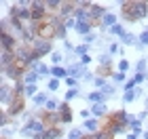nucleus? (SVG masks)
<instances>
[{
	"label": "nucleus",
	"mask_w": 148,
	"mask_h": 139,
	"mask_svg": "<svg viewBox=\"0 0 148 139\" xmlns=\"http://www.w3.org/2000/svg\"><path fill=\"white\" fill-rule=\"evenodd\" d=\"M121 6H123L121 15H123L125 21H138V19H144L148 15L146 0H129V2H121Z\"/></svg>",
	"instance_id": "nucleus-1"
},
{
	"label": "nucleus",
	"mask_w": 148,
	"mask_h": 139,
	"mask_svg": "<svg viewBox=\"0 0 148 139\" xmlns=\"http://www.w3.org/2000/svg\"><path fill=\"white\" fill-rule=\"evenodd\" d=\"M47 129H49V127L45 124L42 116L38 114V116H34V118H32V120H30V122H28V124H25V127L21 129V135H25V137H34V135L45 133Z\"/></svg>",
	"instance_id": "nucleus-2"
},
{
	"label": "nucleus",
	"mask_w": 148,
	"mask_h": 139,
	"mask_svg": "<svg viewBox=\"0 0 148 139\" xmlns=\"http://www.w3.org/2000/svg\"><path fill=\"white\" fill-rule=\"evenodd\" d=\"M57 28L59 25H53L49 19H47V21H42L38 25V38H42V40H53V38H57Z\"/></svg>",
	"instance_id": "nucleus-3"
},
{
	"label": "nucleus",
	"mask_w": 148,
	"mask_h": 139,
	"mask_svg": "<svg viewBox=\"0 0 148 139\" xmlns=\"http://www.w3.org/2000/svg\"><path fill=\"white\" fill-rule=\"evenodd\" d=\"M32 51H34V55L40 59V57L49 55V53L53 51V42L51 40H42V38H36V40L32 42Z\"/></svg>",
	"instance_id": "nucleus-4"
},
{
	"label": "nucleus",
	"mask_w": 148,
	"mask_h": 139,
	"mask_svg": "<svg viewBox=\"0 0 148 139\" xmlns=\"http://www.w3.org/2000/svg\"><path fill=\"white\" fill-rule=\"evenodd\" d=\"M13 99H15V91H13V87H9L6 82L0 84V101H2L4 108H9V105L13 103Z\"/></svg>",
	"instance_id": "nucleus-5"
},
{
	"label": "nucleus",
	"mask_w": 148,
	"mask_h": 139,
	"mask_svg": "<svg viewBox=\"0 0 148 139\" xmlns=\"http://www.w3.org/2000/svg\"><path fill=\"white\" fill-rule=\"evenodd\" d=\"M42 120H45V124L49 129H53V127H59V124H62V116H59V112H42Z\"/></svg>",
	"instance_id": "nucleus-6"
},
{
	"label": "nucleus",
	"mask_w": 148,
	"mask_h": 139,
	"mask_svg": "<svg viewBox=\"0 0 148 139\" xmlns=\"http://www.w3.org/2000/svg\"><path fill=\"white\" fill-rule=\"evenodd\" d=\"M23 110H25V103H23V97H15L13 99V103L6 108V112H9V116L11 118H15L19 114H23Z\"/></svg>",
	"instance_id": "nucleus-7"
},
{
	"label": "nucleus",
	"mask_w": 148,
	"mask_h": 139,
	"mask_svg": "<svg viewBox=\"0 0 148 139\" xmlns=\"http://www.w3.org/2000/svg\"><path fill=\"white\" fill-rule=\"evenodd\" d=\"M76 9H78V4H76V2H72V0H68V2H62L59 17H62V19H70V17L76 15Z\"/></svg>",
	"instance_id": "nucleus-8"
},
{
	"label": "nucleus",
	"mask_w": 148,
	"mask_h": 139,
	"mask_svg": "<svg viewBox=\"0 0 148 139\" xmlns=\"http://www.w3.org/2000/svg\"><path fill=\"white\" fill-rule=\"evenodd\" d=\"M102 129H106V131H110V133H112V135H121V133H125V131H127L125 127H121V124H119V122H114V120H112V118H110V116H108V118H106V122L102 124Z\"/></svg>",
	"instance_id": "nucleus-9"
},
{
	"label": "nucleus",
	"mask_w": 148,
	"mask_h": 139,
	"mask_svg": "<svg viewBox=\"0 0 148 139\" xmlns=\"http://www.w3.org/2000/svg\"><path fill=\"white\" fill-rule=\"evenodd\" d=\"M110 118H112L114 122H119L121 127H125V129L129 127V114H127L125 110H116V112H112Z\"/></svg>",
	"instance_id": "nucleus-10"
},
{
	"label": "nucleus",
	"mask_w": 148,
	"mask_h": 139,
	"mask_svg": "<svg viewBox=\"0 0 148 139\" xmlns=\"http://www.w3.org/2000/svg\"><path fill=\"white\" fill-rule=\"evenodd\" d=\"M85 131H87V135H95L97 131H102V124H99L97 118H89V120H85Z\"/></svg>",
	"instance_id": "nucleus-11"
},
{
	"label": "nucleus",
	"mask_w": 148,
	"mask_h": 139,
	"mask_svg": "<svg viewBox=\"0 0 148 139\" xmlns=\"http://www.w3.org/2000/svg\"><path fill=\"white\" fill-rule=\"evenodd\" d=\"M59 116H62V122H70L72 120V108H70V103H59Z\"/></svg>",
	"instance_id": "nucleus-12"
},
{
	"label": "nucleus",
	"mask_w": 148,
	"mask_h": 139,
	"mask_svg": "<svg viewBox=\"0 0 148 139\" xmlns=\"http://www.w3.org/2000/svg\"><path fill=\"white\" fill-rule=\"evenodd\" d=\"M38 78H40L38 72H32V70H30V72H25V76H23V80H21V82L25 84V87H28V84H36V82H38Z\"/></svg>",
	"instance_id": "nucleus-13"
},
{
	"label": "nucleus",
	"mask_w": 148,
	"mask_h": 139,
	"mask_svg": "<svg viewBox=\"0 0 148 139\" xmlns=\"http://www.w3.org/2000/svg\"><path fill=\"white\" fill-rule=\"evenodd\" d=\"M0 61H2V70H4V68H9L11 63H15V53H11V51H2V59H0Z\"/></svg>",
	"instance_id": "nucleus-14"
},
{
	"label": "nucleus",
	"mask_w": 148,
	"mask_h": 139,
	"mask_svg": "<svg viewBox=\"0 0 148 139\" xmlns=\"http://www.w3.org/2000/svg\"><path fill=\"white\" fill-rule=\"evenodd\" d=\"M51 76L57 78V80H59V78H68V70L62 68V65H53V68H51Z\"/></svg>",
	"instance_id": "nucleus-15"
},
{
	"label": "nucleus",
	"mask_w": 148,
	"mask_h": 139,
	"mask_svg": "<svg viewBox=\"0 0 148 139\" xmlns=\"http://www.w3.org/2000/svg\"><path fill=\"white\" fill-rule=\"evenodd\" d=\"M99 25H102V28H108V30H110L112 25H116V15H112V13H106Z\"/></svg>",
	"instance_id": "nucleus-16"
},
{
	"label": "nucleus",
	"mask_w": 148,
	"mask_h": 139,
	"mask_svg": "<svg viewBox=\"0 0 148 139\" xmlns=\"http://www.w3.org/2000/svg\"><path fill=\"white\" fill-rule=\"evenodd\" d=\"M83 65L76 63V65H72V68H68V78H83Z\"/></svg>",
	"instance_id": "nucleus-17"
},
{
	"label": "nucleus",
	"mask_w": 148,
	"mask_h": 139,
	"mask_svg": "<svg viewBox=\"0 0 148 139\" xmlns=\"http://www.w3.org/2000/svg\"><path fill=\"white\" fill-rule=\"evenodd\" d=\"M87 99L95 105V103H104V101H106V95H104L102 91H95V93H89V97H87Z\"/></svg>",
	"instance_id": "nucleus-18"
},
{
	"label": "nucleus",
	"mask_w": 148,
	"mask_h": 139,
	"mask_svg": "<svg viewBox=\"0 0 148 139\" xmlns=\"http://www.w3.org/2000/svg\"><path fill=\"white\" fill-rule=\"evenodd\" d=\"M106 110H108V108H106V103H95L91 108V114L95 118H102V116H106Z\"/></svg>",
	"instance_id": "nucleus-19"
},
{
	"label": "nucleus",
	"mask_w": 148,
	"mask_h": 139,
	"mask_svg": "<svg viewBox=\"0 0 148 139\" xmlns=\"http://www.w3.org/2000/svg\"><path fill=\"white\" fill-rule=\"evenodd\" d=\"M45 6H47V13H51L53 11H59L62 9V0H45Z\"/></svg>",
	"instance_id": "nucleus-20"
},
{
	"label": "nucleus",
	"mask_w": 148,
	"mask_h": 139,
	"mask_svg": "<svg viewBox=\"0 0 148 139\" xmlns=\"http://www.w3.org/2000/svg\"><path fill=\"white\" fill-rule=\"evenodd\" d=\"M127 129H131L133 133H140V131H142V120H140V118H133L129 114V127H127Z\"/></svg>",
	"instance_id": "nucleus-21"
},
{
	"label": "nucleus",
	"mask_w": 148,
	"mask_h": 139,
	"mask_svg": "<svg viewBox=\"0 0 148 139\" xmlns=\"http://www.w3.org/2000/svg\"><path fill=\"white\" fill-rule=\"evenodd\" d=\"M138 93H140V89H133V91H125V95H123V101H125V103H131L133 99L138 97Z\"/></svg>",
	"instance_id": "nucleus-22"
},
{
	"label": "nucleus",
	"mask_w": 148,
	"mask_h": 139,
	"mask_svg": "<svg viewBox=\"0 0 148 139\" xmlns=\"http://www.w3.org/2000/svg\"><path fill=\"white\" fill-rule=\"evenodd\" d=\"M91 30H93V25H85V23H78L76 25V32H78L80 36H89Z\"/></svg>",
	"instance_id": "nucleus-23"
},
{
	"label": "nucleus",
	"mask_w": 148,
	"mask_h": 139,
	"mask_svg": "<svg viewBox=\"0 0 148 139\" xmlns=\"http://www.w3.org/2000/svg\"><path fill=\"white\" fill-rule=\"evenodd\" d=\"M47 137H49V139H59V137H62V129H59V127L47 129Z\"/></svg>",
	"instance_id": "nucleus-24"
},
{
	"label": "nucleus",
	"mask_w": 148,
	"mask_h": 139,
	"mask_svg": "<svg viewBox=\"0 0 148 139\" xmlns=\"http://www.w3.org/2000/svg\"><path fill=\"white\" fill-rule=\"evenodd\" d=\"M110 34H114V36H121V38H123L125 34H127V32H125V28H123V25H112V28H110Z\"/></svg>",
	"instance_id": "nucleus-25"
},
{
	"label": "nucleus",
	"mask_w": 148,
	"mask_h": 139,
	"mask_svg": "<svg viewBox=\"0 0 148 139\" xmlns=\"http://www.w3.org/2000/svg\"><path fill=\"white\" fill-rule=\"evenodd\" d=\"M38 95V91H36V84H28V87H25V93H23V97H32L34 99Z\"/></svg>",
	"instance_id": "nucleus-26"
},
{
	"label": "nucleus",
	"mask_w": 148,
	"mask_h": 139,
	"mask_svg": "<svg viewBox=\"0 0 148 139\" xmlns=\"http://www.w3.org/2000/svg\"><path fill=\"white\" fill-rule=\"evenodd\" d=\"M121 40H123L125 44H129V46H131V44H136V42H140V38H136L133 34H129V32H127V34H125L123 38H121Z\"/></svg>",
	"instance_id": "nucleus-27"
},
{
	"label": "nucleus",
	"mask_w": 148,
	"mask_h": 139,
	"mask_svg": "<svg viewBox=\"0 0 148 139\" xmlns=\"http://www.w3.org/2000/svg\"><path fill=\"white\" fill-rule=\"evenodd\" d=\"M47 101H49L47 93H38V95L34 97V103H36V105H47Z\"/></svg>",
	"instance_id": "nucleus-28"
},
{
	"label": "nucleus",
	"mask_w": 148,
	"mask_h": 139,
	"mask_svg": "<svg viewBox=\"0 0 148 139\" xmlns=\"http://www.w3.org/2000/svg\"><path fill=\"white\" fill-rule=\"evenodd\" d=\"M95 139H114V135L110 133V131L102 129V131H97V133H95Z\"/></svg>",
	"instance_id": "nucleus-29"
},
{
	"label": "nucleus",
	"mask_w": 148,
	"mask_h": 139,
	"mask_svg": "<svg viewBox=\"0 0 148 139\" xmlns=\"http://www.w3.org/2000/svg\"><path fill=\"white\" fill-rule=\"evenodd\" d=\"M45 110H47V112H57V110H59V103L53 101V99H49V101H47V105H45Z\"/></svg>",
	"instance_id": "nucleus-30"
},
{
	"label": "nucleus",
	"mask_w": 148,
	"mask_h": 139,
	"mask_svg": "<svg viewBox=\"0 0 148 139\" xmlns=\"http://www.w3.org/2000/svg\"><path fill=\"white\" fill-rule=\"evenodd\" d=\"M110 72H112V65H99V68H97V74L99 76H108Z\"/></svg>",
	"instance_id": "nucleus-31"
},
{
	"label": "nucleus",
	"mask_w": 148,
	"mask_h": 139,
	"mask_svg": "<svg viewBox=\"0 0 148 139\" xmlns=\"http://www.w3.org/2000/svg\"><path fill=\"white\" fill-rule=\"evenodd\" d=\"M47 89H49V91H57L59 89V80H57V78H51V80L47 82Z\"/></svg>",
	"instance_id": "nucleus-32"
},
{
	"label": "nucleus",
	"mask_w": 148,
	"mask_h": 139,
	"mask_svg": "<svg viewBox=\"0 0 148 139\" xmlns=\"http://www.w3.org/2000/svg\"><path fill=\"white\" fill-rule=\"evenodd\" d=\"M83 135H85V133H83L80 129H72V131H70V137H68V139H83Z\"/></svg>",
	"instance_id": "nucleus-33"
},
{
	"label": "nucleus",
	"mask_w": 148,
	"mask_h": 139,
	"mask_svg": "<svg viewBox=\"0 0 148 139\" xmlns=\"http://www.w3.org/2000/svg\"><path fill=\"white\" fill-rule=\"evenodd\" d=\"M9 118H11V116H9V112L4 110L2 114H0V127H6V124H9Z\"/></svg>",
	"instance_id": "nucleus-34"
},
{
	"label": "nucleus",
	"mask_w": 148,
	"mask_h": 139,
	"mask_svg": "<svg viewBox=\"0 0 148 139\" xmlns=\"http://www.w3.org/2000/svg\"><path fill=\"white\" fill-rule=\"evenodd\" d=\"M87 49H89V44H80V46H76V49H74V53H76V55H87Z\"/></svg>",
	"instance_id": "nucleus-35"
},
{
	"label": "nucleus",
	"mask_w": 148,
	"mask_h": 139,
	"mask_svg": "<svg viewBox=\"0 0 148 139\" xmlns=\"http://www.w3.org/2000/svg\"><path fill=\"white\" fill-rule=\"evenodd\" d=\"M74 97H78V91L76 89H68V93H66V103H68L70 99H74Z\"/></svg>",
	"instance_id": "nucleus-36"
},
{
	"label": "nucleus",
	"mask_w": 148,
	"mask_h": 139,
	"mask_svg": "<svg viewBox=\"0 0 148 139\" xmlns=\"http://www.w3.org/2000/svg\"><path fill=\"white\" fill-rule=\"evenodd\" d=\"M99 65H112L110 55H99Z\"/></svg>",
	"instance_id": "nucleus-37"
},
{
	"label": "nucleus",
	"mask_w": 148,
	"mask_h": 139,
	"mask_svg": "<svg viewBox=\"0 0 148 139\" xmlns=\"http://www.w3.org/2000/svg\"><path fill=\"white\" fill-rule=\"evenodd\" d=\"M129 70V61H127V59H121L119 61V72H127Z\"/></svg>",
	"instance_id": "nucleus-38"
},
{
	"label": "nucleus",
	"mask_w": 148,
	"mask_h": 139,
	"mask_svg": "<svg viewBox=\"0 0 148 139\" xmlns=\"http://www.w3.org/2000/svg\"><path fill=\"white\" fill-rule=\"evenodd\" d=\"M66 34H68V28L62 23V25L57 28V38H66Z\"/></svg>",
	"instance_id": "nucleus-39"
},
{
	"label": "nucleus",
	"mask_w": 148,
	"mask_h": 139,
	"mask_svg": "<svg viewBox=\"0 0 148 139\" xmlns=\"http://www.w3.org/2000/svg\"><path fill=\"white\" fill-rule=\"evenodd\" d=\"M112 78H114L116 82H125V72H114Z\"/></svg>",
	"instance_id": "nucleus-40"
},
{
	"label": "nucleus",
	"mask_w": 148,
	"mask_h": 139,
	"mask_svg": "<svg viewBox=\"0 0 148 139\" xmlns=\"http://www.w3.org/2000/svg\"><path fill=\"white\" fill-rule=\"evenodd\" d=\"M146 76H148V74H136V76H133V82H136V87H138L140 82L146 80Z\"/></svg>",
	"instance_id": "nucleus-41"
},
{
	"label": "nucleus",
	"mask_w": 148,
	"mask_h": 139,
	"mask_svg": "<svg viewBox=\"0 0 148 139\" xmlns=\"http://www.w3.org/2000/svg\"><path fill=\"white\" fill-rule=\"evenodd\" d=\"M144 70H146V59H140L138 61V74H144Z\"/></svg>",
	"instance_id": "nucleus-42"
},
{
	"label": "nucleus",
	"mask_w": 148,
	"mask_h": 139,
	"mask_svg": "<svg viewBox=\"0 0 148 139\" xmlns=\"http://www.w3.org/2000/svg\"><path fill=\"white\" fill-rule=\"evenodd\" d=\"M93 82H95V87H97L99 91H102V89L106 87V80H104V78H102V76H99V78H95V80H93Z\"/></svg>",
	"instance_id": "nucleus-43"
},
{
	"label": "nucleus",
	"mask_w": 148,
	"mask_h": 139,
	"mask_svg": "<svg viewBox=\"0 0 148 139\" xmlns=\"http://www.w3.org/2000/svg\"><path fill=\"white\" fill-rule=\"evenodd\" d=\"M102 93H104V95H106V99H108V97H110V95H112V93H114V89H112V87H110V84H106V87H104V89H102Z\"/></svg>",
	"instance_id": "nucleus-44"
},
{
	"label": "nucleus",
	"mask_w": 148,
	"mask_h": 139,
	"mask_svg": "<svg viewBox=\"0 0 148 139\" xmlns=\"http://www.w3.org/2000/svg\"><path fill=\"white\" fill-rule=\"evenodd\" d=\"M140 44H142V46H144V44H148V30L140 34Z\"/></svg>",
	"instance_id": "nucleus-45"
},
{
	"label": "nucleus",
	"mask_w": 148,
	"mask_h": 139,
	"mask_svg": "<svg viewBox=\"0 0 148 139\" xmlns=\"http://www.w3.org/2000/svg\"><path fill=\"white\" fill-rule=\"evenodd\" d=\"M51 61L55 63V65H59V63H62V55H59V53H53V55H51Z\"/></svg>",
	"instance_id": "nucleus-46"
},
{
	"label": "nucleus",
	"mask_w": 148,
	"mask_h": 139,
	"mask_svg": "<svg viewBox=\"0 0 148 139\" xmlns=\"http://www.w3.org/2000/svg\"><path fill=\"white\" fill-rule=\"evenodd\" d=\"M66 84H68L70 89H76V78H66Z\"/></svg>",
	"instance_id": "nucleus-47"
},
{
	"label": "nucleus",
	"mask_w": 148,
	"mask_h": 139,
	"mask_svg": "<svg viewBox=\"0 0 148 139\" xmlns=\"http://www.w3.org/2000/svg\"><path fill=\"white\" fill-rule=\"evenodd\" d=\"M89 116H91L89 110H80V118H83V120H89Z\"/></svg>",
	"instance_id": "nucleus-48"
},
{
	"label": "nucleus",
	"mask_w": 148,
	"mask_h": 139,
	"mask_svg": "<svg viewBox=\"0 0 148 139\" xmlns=\"http://www.w3.org/2000/svg\"><path fill=\"white\" fill-rule=\"evenodd\" d=\"M89 61H91V57H89V55H83V57H80V65H87Z\"/></svg>",
	"instance_id": "nucleus-49"
},
{
	"label": "nucleus",
	"mask_w": 148,
	"mask_h": 139,
	"mask_svg": "<svg viewBox=\"0 0 148 139\" xmlns=\"http://www.w3.org/2000/svg\"><path fill=\"white\" fill-rule=\"evenodd\" d=\"M121 49H119V44H110V53H112V55H114V53H119Z\"/></svg>",
	"instance_id": "nucleus-50"
},
{
	"label": "nucleus",
	"mask_w": 148,
	"mask_h": 139,
	"mask_svg": "<svg viewBox=\"0 0 148 139\" xmlns=\"http://www.w3.org/2000/svg\"><path fill=\"white\" fill-rule=\"evenodd\" d=\"M32 139H49V137H47V131H45V133H40V135H34Z\"/></svg>",
	"instance_id": "nucleus-51"
},
{
	"label": "nucleus",
	"mask_w": 148,
	"mask_h": 139,
	"mask_svg": "<svg viewBox=\"0 0 148 139\" xmlns=\"http://www.w3.org/2000/svg\"><path fill=\"white\" fill-rule=\"evenodd\" d=\"M85 40H87V44H89V42H93V40H95V34H89V36H85Z\"/></svg>",
	"instance_id": "nucleus-52"
},
{
	"label": "nucleus",
	"mask_w": 148,
	"mask_h": 139,
	"mask_svg": "<svg viewBox=\"0 0 148 139\" xmlns=\"http://www.w3.org/2000/svg\"><path fill=\"white\" fill-rule=\"evenodd\" d=\"M127 139H138V133H129V135H127Z\"/></svg>",
	"instance_id": "nucleus-53"
},
{
	"label": "nucleus",
	"mask_w": 148,
	"mask_h": 139,
	"mask_svg": "<svg viewBox=\"0 0 148 139\" xmlns=\"http://www.w3.org/2000/svg\"><path fill=\"white\" fill-rule=\"evenodd\" d=\"M83 139H95V135H83Z\"/></svg>",
	"instance_id": "nucleus-54"
}]
</instances>
